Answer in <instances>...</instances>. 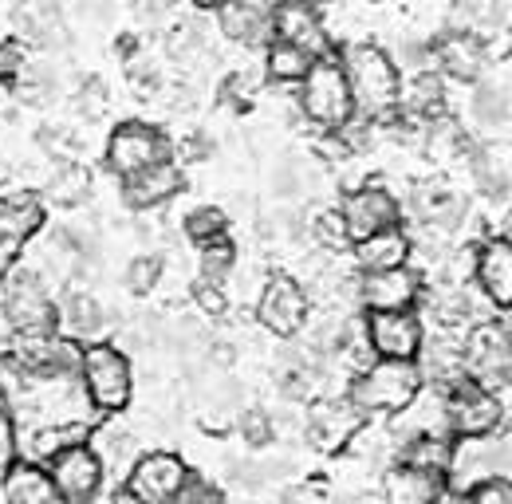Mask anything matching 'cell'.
<instances>
[{"label":"cell","mask_w":512,"mask_h":504,"mask_svg":"<svg viewBox=\"0 0 512 504\" xmlns=\"http://www.w3.org/2000/svg\"><path fill=\"white\" fill-rule=\"evenodd\" d=\"M343 79L351 91V107L367 123H383L398 115V91H402V71L394 56H386L375 44H351L343 52Z\"/></svg>","instance_id":"6da1fadb"},{"label":"cell","mask_w":512,"mask_h":504,"mask_svg":"<svg viewBox=\"0 0 512 504\" xmlns=\"http://www.w3.org/2000/svg\"><path fill=\"white\" fill-rule=\"evenodd\" d=\"M79 386H83L87 402H91L99 414H119V410H127L130 394H134L130 359L115 343H87V347H83V363H79Z\"/></svg>","instance_id":"7a4b0ae2"},{"label":"cell","mask_w":512,"mask_h":504,"mask_svg":"<svg viewBox=\"0 0 512 504\" xmlns=\"http://www.w3.org/2000/svg\"><path fill=\"white\" fill-rule=\"evenodd\" d=\"M509 477V426L485 438H453L446 465V489L449 493H473L485 481Z\"/></svg>","instance_id":"3957f363"},{"label":"cell","mask_w":512,"mask_h":504,"mask_svg":"<svg viewBox=\"0 0 512 504\" xmlns=\"http://www.w3.org/2000/svg\"><path fill=\"white\" fill-rule=\"evenodd\" d=\"M422 390V375L410 359H375L363 375L351 382V402L371 418V414H386L394 418L414 394Z\"/></svg>","instance_id":"277c9868"},{"label":"cell","mask_w":512,"mask_h":504,"mask_svg":"<svg viewBox=\"0 0 512 504\" xmlns=\"http://www.w3.org/2000/svg\"><path fill=\"white\" fill-rule=\"evenodd\" d=\"M461 363H465V378L477 382L481 390L505 394L509 390L512 371V343H509V323L501 319H485L473 323L461 335Z\"/></svg>","instance_id":"5b68a950"},{"label":"cell","mask_w":512,"mask_h":504,"mask_svg":"<svg viewBox=\"0 0 512 504\" xmlns=\"http://www.w3.org/2000/svg\"><path fill=\"white\" fill-rule=\"evenodd\" d=\"M0 319L8 323L12 335L56 331V300H52L48 284L28 268H12L0 280Z\"/></svg>","instance_id":"8992f818"},{"label":"cell","mask_w":512,"mask_h":504,"mask_svg":"<svg viewBox=\"0 0 512 504\" xmlns=\"http://www.w3.org/2000/svg\"><path fill=\"white\" fill-rule=\"evenodd\" d=\"M296 87H300V115L308 123H316L320 130H339L355 115L343 67L335 60H316Z\"/></svg>","instance_id":"52a82bcc"},{"label":"cell","mask_w":512,"mask_h":504,"mask_svg":"<svg viewBox=\"0 0 512 504\" xmlns=\"http://www.w3.org/2000/svg\"><path fill=\"white\" fill-rule=\"evenodd\" d=\"M509 410H505V394L481 390L477 382H457L446 390V426L449 438H485L497 434L505 426Z\"/></svg>","instance_id":"ba28073f"},{"label":"cell","mask_w":512,"mask_h":504,"mask_svg":"<svg viewBox=\"0 0 512 504\" xmlns=\"http://www.w3.org/2000/svg\"><path fill=\"white\" fill-rule=\"evenodd\" d=\"M186 481H190V465L178 453L150 449V453H138V461L123 477V489L134 497V504H174L182 497Z\"/></svg>","instance_id":"9c48e42d"},{"label":"cell","mask_w":512,"mask_h":504,"mask_svg":"<svg viewBox=\"0 0 512 504\" xmlns=\"http://www.w3.org/2000/svg\"><path fill=\"white\" fill-rule=\"evenodd\" d=\"M256 319H260V327L268 335L296 339L308 327V319H312V296L304 292L300 280L272 276V280H264V288L256 296Z\"/></svg>","instance_id":"30bf717a"},{"label":"cell","mask_w":512,"mask_h":504,"mask_svg":"<svg viewBox=\"0 0 512 504\" xmlns=\"http://www.w3.org/2000/svg\"><path fill=\"white\" fill-rule=\"evenodd\" d=\"M367 426V414L351 402V394H327L312 398L308 414H304V438L320 453H339L347 449V441Z\"/></svg>","instance_id":"8fae6325"},{"label":"cell","mask_w":512,"mask_h":504,"mask_svg":"<svg viewBox=\"0 0 512 504\" xmlns=\"http://www.w3.org/2000/svg\"><path fill=\"white\" fill-rule=\"evenodd\" d=\"M44 469H48V481L56 489V501L64 504H91L99 497L103 481H107V473H103V465H99V457L91 453L87 441L60 449Z\"/></svg>","instance_id":"7c38bea8"},{"label":"cell","mask_w":512,"mask_h":504,"mask_svg":"<svg viewBox=\"0 0 512 504\" xmlns=\"http://www.w3.org/2000/svg\"><path fill=\"white\" fill-rule=\"evenodd\" d=\"M166 158H170V142L162 138V130H154L146 123L115 126L111 138H107V166L123 182L142 174V170H150V166H158V162H166Z\"/></svg>","instance_id":"4fadbf2b"},{"label":"cell","mask_w":512,"mask_h":504,"mask_svg":"<svg viewBox=\"0 0 512 504\" xmlns=\"http://www.w3.org/2000/svg\"><path fill=\"white\" fill-rule=\"evenodd\" d=\"M422 300V272L414 264L386 268V272H359V308L375 312H414Z\"/></svg>","instance_id":"5bb4252c"},{"label":"cell","mask_w":512,"mask_h":504,"mask_svg":"<svg viewBox=\"0 0 512 504\" xmlns=\"http://www.w3.org/2000/svg\"><path fill=\"white\" fill-rule=\"evenodd\" d=\"M339 217H343V229L355 245V241H367L371 233H383L390 225H398L402 221V201L386 186H359L343 197Z\"/></svg>","instance_id":"9a60e30c"},{"label":"cell","mask_w":512,"mask_h":504,"mask_svg":"<svg viewBox=\"0 0 512 504\" xmlns=\"http://www.w3.org/2000/svg\"><path fill=\"white\" fill-rule=\"evenodd\" d=\"M363 331H367V343H371L375 359H410L414 363V355L426 339V327H422L418 312L363 315Z\"/></svg>","instance_id":"2e32d148"},{"label":"cell","mask_w":512,"mask_h":504,"mask_svg":"<svg viewBox=\"0 0 512 504\" xmlns=\"http://www.w3.org/2000/svg\"><path fill=\"white\" fill-rule=\"evenodd\" d=\"M268 28H272V40H284V44H296L304 48L312 60H327L331 52V36L323 28L320 12L304 0H288L280 4L272 16H268Z\"/></svg>","instance_id":"e0dca14e"},{"label":"cell","mask_w":512,"mask_h":504,"mask_svg":"<svg viewBox=\"0 0 512 504\" xmlns=\"http://www.w3.org/2000/svg\"><path fill=\"white\" fill-rule=\"evenodd\" d=\"M473 280L481 288V296L505 312L512 304V245L509 237H489L481 252L473 256Z\"/></svg>","instance_id":"ac0fdd59"},{"label":"cell","mask_w":512,"mask_h":504,"mask_svg":"<svg viewBox=\"0 0 512 504\" xmlns=\"http://www.w3.org/2000/svg\"><path fill=\"white\" fill-rule=\"evenodd\" d=\"M430 56H434V67H438L442 75H449V79H457V83H477V79L485 75V67H489L485 44H481L473 32H465V28L446 32V36L430 48Z\"/></svg>","instance_id":"d6986e66"},{"label":"cell","mask_w":512,"mask_h":504,"mask_svg":"<svg viewBox=\"0 0 512 504\" xmlns=\"http://www.w3.org/2000/svg\"><path fill=\"white\" fill-rule=\"evenodd\" d=\"M178 189H182V170L166 158V162H158V166H150V170L127 178L123 182V201H127L130 209H142L146 213V209H158V205L174 201Z\"/></svg>","instance_id":"ffe728a7"},{"label":"cell","mask_w":512,"mask_h":504,"mask_svg":"<svg viewBox=\"0 0 512 504\" xmlns=\"http://www.w3.org/2000/svg\"><path fill=\"white\" fill-rule=\"evenodd\" d=\"M414 256V237L402 225H390L383 233H371L367 241H355V268L359 272H386L402 268Z\"/></svg>","instance_id":"44dd1931"},{"label":"cell","mask_w":512,"mask_h":504,"mask_svg":"<svg viewBox=\"0 0 512 504\" xmlns=\"http://www.w3.org/2000/svg\"><path fill=\"white\" fill-rule=\"evenodd\" d=\"M446 107V79L438 71H414L398 91V115L410 123H434Z\"/></svg>","instance_id":"7402d4cb"},{"label":"cell","mask_w":512,"mask_h":504,"mask_svg":"<svg viewBox=\"0 0 512 504\" xmlns=\"http://www.w3.org/2000/svg\"><path fill=\"white\" fill-rule=\"evenodd\" d=\"M446 493V477L410 469V465H390L383 477V504H438Z\"/></svg>","instance_id":"603a6c76"},{"label":"cell","mask_w":512,"mask_h":504,"mask_svg":"<svg viewBox=\"0 0 512 504\" xmlns=\"http://www.w3.org/2000/svg\"><path fill=\"white\" fill-rule=\"evenodd\" d=\"M91 453L99 457L103 473H115V477H127L130 465L138 461V434L130 430L127 422H107V426H95V434L87 438Z\"/></svg>","instance_id":"cb8c5ba5"},{"label":"cell","mask_w":512,"mask_h":504,"mask_svg":"<svg viewBox=\"0 0 512 504\" xmlns=\"http://www.w3.org/2000/svg\"><path fill=\"white\" fill-rule=\"evenodd\" d=\"M4 504H56V489L48 481V469L36 461H8L4 481H0Z\"/></svg>","instance_id":"d4e9b609"},{"label":"cell","mask_w":512,"mask_h":504,"mask_svg":"<svg viewBox=\"0 0 512 504\" xmlns=\"http://www.w3.org/2000/svg\"><path fill=\"white\" fill-rule=\"evenodd\" d=\"M12 20H16V32H20L24 40H32V44L56 48V44L67 40V20L56 0H24Z\"/></svg>","instance_id":"484cf974"},{"label":"cell","mask_w":512,"mask_h":504,"mask_svg":"<svg viewBox=\"0 0 512 504\" xmlns=\"http://www.w3.org/2000/svg\"><path fill=\"white\" fill-rule=\"evenodd\" d=\"M56 319L64 323V335H71L83 347H87V339H99L111 327L107 308L91 292H67L64 300H60V308H56Z\"/></svg>","instance_id":"4316f807"},{"label":"cell","mask_w":512,"mask_h":504,"mask_svg":"<svg viewBox=\"0 0 512 504\" xmlns=\"http://www.w3.org/2000/svg\"><path fill=\"white\" fill-rule=\"evenodd\" d=\"M44 225V205L36 193H8L0 197V245H20Z\"/></svg>","instance_id":"83f0119b"},{"label":"cell","mask_w":512,"mask_h":504,"mask_svg":"<svg viewBox=\"0 0 512 504\" xmlns=\"http://www.w3.org/2000/svg\"><path fill=\"white\" fill-rule=\"evenodd\" d=\"M217 28H221L225 40L245 44V48H253V44H260V40L272 36L268 16L256 12V8H249L245 0H225V4H217Z\"/></svg>","instance_id":"f1b7e54d"},{"label":"cell","mask_w":512,"mask_h":504,"mask_svg":"<svg viewBox=\"0 0 512 504\" xmlns=\"http://www.w3.org/2000/svg\"><path fill=\"white\" fill-rule=\"evenodd\" d=\"M48 201H56L60 209H79L83 201H87V193H91V170L83 166V162H64L52 178H48Z\"/></svg>","instance_id":"f546056e"},{"label":"cell","mask_w":512,"mask_h":504,"mask_svg":"<svg viewBox=\"0 0 512 504\" xmlns=\"http://www.w3.org/2000/svg\"><path fill=\"white\" fill-rule=\"evenodd\" d=\"M312 63L316 60H312L304 48L284 44V40H272L268 52H264V75H268L272 83H300Z\"/></svg>","instance_id":"4dcf8cb0"},{"label":"cell","mask_w":512,"mask_h":504,"mask_svg":"<svg viewBox=\"0 0 512 504\" xmlns=\"http://www.w3.org/2000/svg\"><path fill=\"white\" fill-rule=\"evenodd\" d=\"M473 119L481 126H489V134H505L509 130V87H493V83H481L473 91Z\"/></svg>","instance_id":"1f68e13d"},{"label":"cell","mask_w":512,"mask_h":504,"mask_svg":"<svg viewBox=\"0 0 512 504\" xmlns=\"http://www.w3.org/2000/svg\"><path fill=\"white\" fill-rule=\"evenodd\" d=\"M186 237H190L193 245L201 249V245H209V241H217V237H225V229H229V217H225V209H213V205H201V209H193L186 213Z\"/></svg>","instance_id":"d6a6232c"},{"label":"cell","mask_w":512,"mask_h":504,"mask_svg":"<svg viewBox=\"0 0 512 504\" xmlns=\"http://www.w3.org/2000/svg\"><path fill=\"white\" fill-rule=\"evenodd\" d=\"M308 241L312 245H320L327 252H339L351 245V237H347V229H343V217H339V209H323L316 213L312 221H308Z\"/></svg>","instance_id":"836d02e7"},{"label":"cell","mask_w":512,"mask_h":504,"mask_svg":"<svg viewBox=\"0 0 512 504\" xmlns=\"http://www.w3.org/2000/svg\"><path fill=\"white\" fill-rule=\"evenodd\" d=\"M237 268V249L229 237H217L209 245H201V280H217L225 284V276H233Z\"/></svg>","instance_id":"e575fe53"},{"label":"cell","mask_w":512,"mask_h":504,"mask_svg":"<svg viewBox=\"0 0 512 504\" xmlns=\"http://www.w3.org/2000/svg\"><path fill=\"white\" fill-rule=\"evenodd\" d=\"M123 284H127V292L134 296H150L158 284H162V260L158 256H134L127 264V272H123Z\"/></svg>","instance_id":"d590c367"},{"label":"cell","mask_w":512,"mask_h":504,"mask_svg":"<svg viewBox=\"0 0 512 504\" xmlns=\"http://www.w3.org/2000/svg\"><path fill=\"white\" fill-rule=\"evenodd\" d=\"M237 430H241L245 445H253V449H268V445L276 441V422H272V414H268V410H260V406L241 410Z\"/></svg>","instance_id":"8d00e7d4"},{"label":"cell","mask_w":512,"mask_h":504,"mask_svg":"<svg viewBox=\"0 0 512 504\" xmlns=\"http://www.w3.org/2000/svg\"><path fill=\"white\" fill-rule=\"evenodd\" d=\"M457 12L473 24H485V28H505L509 20V0H457ZM465 28V32H469Z\"/></svg>","instance_id":"74e56055"},{"label":"cell","mask_w":512,"mask_h":504,"mask_svg":"<svg viewBox=\"0 0 512 504\" xmlns=\"http://www.w3.org/2000/svg\"><path fill=\"white\" fill-rule=\"evenodd\" d=\"M193 304L201 308V315L221 319V315L229 312V292H225V284H217V280H197V284H193Z\"/></svg>","instance_id":"f35d334b"},{"label":"cell","mask_w":512,"mask_h":504,"mask_svg":"<svg viewBox=\"0 0 512 504\" xmlns=\"http://www.w3.org/2000/svg\"><path fill=\"white\" fill-rule=\"evenodd\" d=\"M465 501H469V504H512L509 477H497V481H485V485H477L473 493H465Z\"/></svg>","instance_id":"ab89813d"},{"label":"cell","mask_w":512,"mask_h":504,"mask_svg":"<svg viewBox=\"0 0 512 504\" xmlns=\"http://www.w3.org/2000/svg\"><path fill=\"white\" fill-rule=\"evenodd\" d=\"M130 87H134V95H142V99L158 95V87H162L158 67H150V63H130Z\"/></svg>","instance_id":"60d3db41"},{"label":"cell","mask_w":512,"mask_h":504,"mask_svg":"<svg viewBox=\"0 0 512 504\" xmlns=\"http://www.w3.org/2000/svg\"><path fill=\"white\" fill-rule=\"evenodd\" d=\"M178 504H225V497H221V489H213L209 481H201V477H193L190 473V481H186V489H182Z\"/></svg>","instance_id":"b9f144b4"},{"label":"cell","mask_w":512,"mask_h":504,"mask_svg":"<svg viewBox=\"0 0 512 504\" xmlns=\"http://www.w3.org/2000/svg\"><path fill=\"white\" fill-rule=\"evenodd\" d=\"M24 67H28V48H24V44H4V48H0V79L12 83Z\"/></svg>","instance_id":"7bdbcfd3"},{"label":"cell","mask_w":512,"mask_h":504,"mask_svg":"<svg viewBox=\"0 0 512 504\" xmlns=\"http://www.w3.org/2000/svg\"><path fill=\"white\" fill-rule=\"evenodd\" d=\"M16 252H20V245H12V241H8V245H0V280L16 268Z\"/></svg>","instance_id":"ee69618b"},{"label":"cell","mask_w":512,"mask_h":504,"mask_svg":"<svg viewBox=\"0 0 512 504\" xmlns=\"http://www.w3.org/2000/svg\"><path fill=\"white\" fill-rule=\"evenodd\" d=\"M249 8H256V12H264V16H272L280 4H288V0H245Z\"/></svg>","instance_id":"f6af8a7d"},{"label":"cell","mask_w":512,"mask_h":504,"mask_svg":"<svg viewBox=\"0 0 512 504\" xmlns=\"http://www.w3.org/2000/svg\"><path fill=\"white\" fill-rule=\"evenodd\" d=\"M197 8H217V4H225V0H193Z\"/></svg>","instance_id":"bcb514c9"},{"label":"cell","mask_w":512,"mask_h":504,"mask_svg":"<svg viewBox=\"0 0 512 504\" xmlns=\"http://www.w3.org/2000/svg\"><path fill=\"white\" fill-rule=\"evenodd\" d=\"M8 335H12V331H8V323L0 319V339H8Z\"/></svg>","instance_id":"7dc6e473"}]
</instances>
